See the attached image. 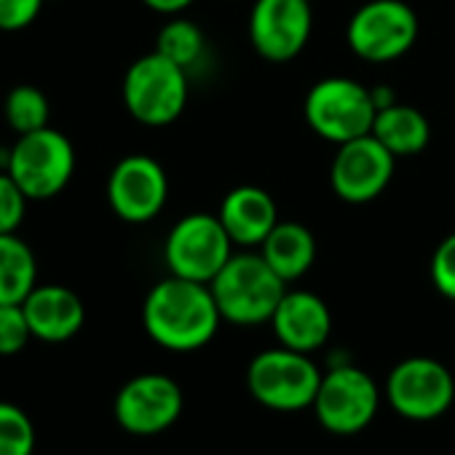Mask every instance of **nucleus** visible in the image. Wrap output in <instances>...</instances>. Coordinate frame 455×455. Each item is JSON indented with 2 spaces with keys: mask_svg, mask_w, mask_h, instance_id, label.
Returning a JSON list of instances; mask_svg holds the SVG:
<instances>
[{
  "mask_svg": "<svg viewBox=\"0 0 455 455\" xmlns=\"http://www.w3.org/2000/svg\"><path fill=\"white\" fill-rule=\"evenodd\" d=\"M28 193L4 169L0 172V234H17L28 214Z\"/></svg>",
  "mask_w": 455,
  "mask_h": 455,
  "instance_id": "nucleus-24",
  "label": "nucleus"
},
{
  "mask_svg": "<svg viewBox=\"0 0 455 455\" xmlns=\"http://www.w3.org/2000/svg\"><path fill=\"white\" fill-rule=\"evenodd\" d=\"M204 49H206V38L201 28L190 20H177V17L161 28L158 41H156V52L185 70L193 68L204 57Z\"/></svg>",
  "mask_w": 455,
  "mask_h": 455,
  "instance_id": "nucleus-21",
  "label": "nucleus"
},
{
  "mask_svg": "<svg viewBox=\"0 0 455 455\" xmlns=\"http://www.w3.org/2000/svg\"><path fill=\"white\" fill-rule=\"evenodd\" d=\"M4 116H6V124L17 132V137L38 132L49 126V100L38 86H30V84L14 86L6 94Z\"/></svg>",
  "mask_w": 455,
  "mask_h": 455,
  "instance_id": "nucleus-22",
  "label": "nucleus"
},
{
  "mask_svg": "<svg viewBox=\"0 0 455 455\" xmlns=\"http://www.w3.org/2000/svg\"><path fill=\"white\" fill-rule=\"evenodd\" d=\"M234 258V242L217 214H185L166 236L164 260L172 276L209 284Z\"/></svg>",
  "mask_w": 455,
  "mask_h": 455,
  "instance_id": "nucleus-7",
  "label": "nucleus"
},
{
  "mask_svg": "<svg viewBox=\"0 0 455 455\" xmlns=\"http://www.w3.org/2000/svg\"><path fill=\"white\" fill-rule=\"evenodd\" d=\"M386 399L407 420H436L455 402V378L431 356H407L388 372Z\"/></svg>",
  "mask_w": 455,
  "mask_h": 455,
  "instance_id": "nucleus-9",
  "label": "nucleus"
},
{
  "mask_svg": "<svg viewBox=\"0 0 455 455\" xmlns=\"http://www.w3.org/2000/svg\"><path fill=\"white\" fill-rule=\"evenodd\" d=\"M33 338L65 343L76 338L86 322L84 300L62 284H38L22 303Z\"/></svg>",
  "mask_w": 455,
  "mask_h": 455,
  "instance_id": "nucleus-16",
  "label": "nucleus"
},
{
  "mask_svg": "<svg viewBox=\"0 0 455 455\" xmlns=\"http://www.w3.org/2000/svg\"><path fill=\"white\" fill-rule=\"evenodd\" d=\"M222 322L255 327L271 322L287 292V282L263 260V255H234L209 282Z\"/></svg>",
  "mask_w": 455,
  "mask_h": 455,
  "instance_id": "nucleus-2",
  "label": "nucleus"
},
{
  "mask_svg": "<svg viewBox=\"0 0 455 455\" xmlns=\"http://www.w3.org/2000/svg\"><path fill=\"white\" fill-rule=\"evenodd\" d=\"M308 126L327 142L343 145L372 132L375 102L372 92L351 78H324L311 86L303 105Z\"/></svg>",
  "mask_w": 455,
  "mask_h": 455,
  "instance_id": "nucleus-6",
  "label": "nucleus"
},
{
  "mask_svg": "<svg viewBox=\"0 0 455 455\" xmlns=\"http://www.w3.org/2000/svg\"><path fill=\"white\" fill-rule=\"evenodd\" d=\"M370 92H372L375 110H383V108H388V105H394V102H396L388 86H375V89H370Z\"/></svg>",
  "mask_w": 455,
  "mask_h": 455,
  "instance_id": "nucleus-29",
  "label": "nucleus"
},
{
  "mask_svg": "<svg viewBox=\"0 0 455 455\" xmlns=\"http://www.w3.org/2000/svg\"><path fill=\"white\" fill-rule=\"evenodd\" d=\"M38 287V260L25 239L0 234V306L25 303Z\"/></svg>",
  "mask_w": 455,
  "mask_h": 455,
  "instance_id": "nucleus-20",
  "label": "nucleus"
},
{
  "mask_svg": "<svg viewBox=\"0 0 455 455\" xmlns=\"http://www.w3.org/2000/svg\"><path fill=\"white\" fill-rule=\"evenodd\" d=\"M124 105L145 126L177 121L188 105V70L153 52L140 57L124 76Z\"/></svg>",
  "mask_w": 455,
  "mask_h": 455,
  "instance_id": "nucleus-5",
  "label": "nucleus"
},
{
  "mask_svg": "<svg viewBox=\"0 0 455 455\" xmlns=\"http://www.w3.org/2000/svg\"><path fill=\"white\" fill-rule=\"evenodd\" d=\"M322 370L311 354L292 348H268L260 351L247 367V388L252 399L276 412H298L314 407Z\"/></svg>",
  "mask_w": 455,
  "mask_h": 455,
  "instance_id": "nucleus-3",
  "label": "nucleus"
},
{
  "mask_svg": "<svg viewBox=\"0 0 455 455\" xmlns=\"http://www.w3.org/2000/svg\"><path fill=\"white\" fill-rule=\"evenodd\" d=\"M431 282L436 292L447 300H455V234L439 242L431 258Z\"/></svg>",
  "mask_w": 455,
  "mask_h": 455,
  "instance_id": "nucleus-26",
  "label": "nucleus"
},
{
  "mask_svg": "<svg viewBox=\"0 0 455 455\" xmlns=\"http://www.w3.org/2000/svg\"><path fill=\"white\" fill-rule=\"evenodd\" d=\"M169 196V180L164 166L142 153L121 158L108 180L110 209L132 225L150 222L161 214Z\"/></svg>",
  "mask_w": 455,
  "mask_h": 455,
  "instance_id": "nucleus-14",
  "label": "nucleus"
},
{
  "mask_svg": "<svg viewBox=\"0 0 455 455\" xmlns=\"http://www.w3.org/2000/svg\"><path fill=\"white\" fill-rule=\"evenodd\" d=\"M370 134L396 158H407V156H418L426 150L431 140V126L418 108L394 102L378 110Z\"/></svg>",
  "mask_w": 455,
  "mask_h": 455,
  "instance_id": "nucleus-19",
  "label": "nucleus"
},
{
  "mask_svg": "<svg viewBox=\"0 0 455 455\" xmlns=\"http://www.w3.org/2000/svg\"><path fill=\"white\" fill-rule=\"evenodd\" d=\"M222 316L212 287L182 276L158 282L142 303V324L153 343L166 351H198L220 327Z\"/></svg>",
  "mask_w": 455,
  "mask_h": 455,
  "instance_id": "nucleus-1",
  "label": "nucleus"
},
{
  "mask_svg": "<svg viewBox=\"0 0 455 455\" xmlns=\"http://www.w3.org/2000/svg\"><path fill=\"white\" fill-rule=\"evenodd\" d=\"M260 255L284 282H295L311 271L316 260V242L306 225L279 220L268 239L260 244Z\"/></svg>",
  "mask_w": 455,
  "mask_h": 455,
  "instance_id": "nucleus-18",
  "label": "nucleus"
},
{
  "mask_svg": "<svg viewBox=\"0 0 455 455\" xmlns=\"http://www.w3.org/2000/svg\"><path fill=\"white\" fill-rule=\"evenodd\" d=\"M348 46L364 62H394L418 38V17L404 0H370L348 22Z\"/></svg>",
  "mask_w": 455,
  "mask_h": 455,
  "instance_id": "nucleus-10",
  "label": "nucleus"
},
{
  "mask_svg": "<svg viewBox=\"0 0 455 455\" xmlns=\"http://www.w3.org/2000/svg\"><path fill=\"white\" fill-rule=\"evenodd\" d=\"M220 222L239 247H260L279 222L276 201L258 185H239L220 204Z\"/></svg>",
  "mask_w": 455,
  "mask_h": 455,
  "instance_id": "nucleus-17",
  "label": "nucleus"
},
{
  "mask_svg": "<svg viewBox=\"0 0 455 455\" xmlns=\"http://www.w3.org/2000/svg\"><path fill=\"white\" fill-rule=\"evenodd\" d=\"M271 327L279 346L314 354L330 340L332 314L319 295L306 290H295V292L287 290L271 316Z\"/></svg>",
  "mask_w": 455,
  "mask_h": 455,
  "instance_id": "nucleus-15",
  "label": "nucleus"
},
{
  "mask_svg": "<svg viewBox=\"0 0 455 455\" xmlns=\"http://www.w3.org/2000/svg\"><path fill=\"white\" fill-rule=\"evenodd\" d=\"M396 156L388 153L372 134L343 142L338 145L330 169L332 190L346 204H367L388 188Z\"/></svg>",
  "mask_w": 455,
  "mask_h": 455,
  "instance_id": "nucleus-13",
  "label": "nucleus"
},
{
  "mask_svg": "<svg viewBox=\"0 0 455 455\" xmlns=\"http://www.w3.org/2000/svg\"><path fill=\"white\" fill-rule=\"evenodd\" d=\"M182 388L164 372H142L121 386L116 394V420L124 431L153 436L166 431L182 415Z\"/></svg>",
  "mask_w": 455,
  "mask_h": 455,
  "instance_id": "nucleus-11",
  "label": "nucleus"
},
{
  "mask_svg": "<svg viewBox=\"0 0 455 455\" xmlns=\"http://www.w3.org/2000/svg\"><path fill=\"white\" fill-rule=\"evenodd\" d=\"M314 30L311 0H258L250 14V41L268 62L295 60Z\"/></svg>",
  "mask_w": 455,
  "mask_h": 455,
  "instance_id": "nucleus-12",
  "label": "nucleus"
},
{
  "mask_svg": "<svg viewBox=\"0 0 455 455\" xmlns=\"http://www.w3.org/2000/svg\"><path fill=\"white\" fill-rule=\"evenodd\" d=\"M380 407V388L364 370L354 364H332L319 383L314 412L322 428L338 436L364 431Z\"/></svg>",
  "mask_w": 455,
  "mask_h": 455,
  "instance_id": "nucleus-8",
  "label": "nucleus"
},
{
  "mask_svg": "<svg viewBox=\"0 0 455 455\" xmlns=\"http://www.w3.org/2000/svg\"><path fill=\"white\" fill-rule=\"evenodd\" d=\"M142 4L158 14H169V17H177L180 12H185L190 4H196V0H142Z\"/></svg>",
  "mask_w": 455,
  "mask_h": 455,
  "instance_id": "nucleus-28",
  "label": "nucleus"
},
{
  "mask_svg": "<svg viewBox=\"0 0 455 455\" xmlns=\"http://www.w3.org/2000/svg\"><path fill=\"white\" fill-rule=\"evenodd\" d=\"M36 426L28 412L12 402H0V455H33Z\"/></svg>",
  "mask_w": 455,
  "mask_h": 455,
  "instance_id": "nucleus-23",
  "label": "nucleus"
},
{
  "mask_svg": "<svg viewBox=\"0 0 455 455\" xmlns=\"http://www.w3.org/2000/svg\"><path fill=\"white\" fill-rule=\"evenodd\" d=\"M6 172L30 201H49L68 188L76 172L73 142L52 126L20 134L14 148L6 153Z\"/></svg>",
  "mask_w": 455,
  "mask_h": 455,
  "instance_id": "nucleus-4",
  "label": "nucleus"
},
{
  "mask_svg": "<svg viewBox=\"0 0 455 455\" xmlns=\"http://www.w3.org/2000/svg\"><path fill=\"white\" fill-rule=\"evenodd\" d=\"M4 169H6V158H4V156H0V172H4Z\"/></svg>",
  "mask_w": 455,
  "mask_h": 455,
  "instance_id": "nucleus-30",
  "label": "nucleus"
},
{
  "mask_svg": "<svg viewBox=\"0 0 455 455\" xmlns=\"http://www.w3.org/2000/svg\"><path fill=\"white\" fill-rule=\"evenodd\" d=\"M46 0H0V30L4 33H20L30 28Z\"/></svg>",
  "mask_w": 455,
  "mask_h": 455,
  "instance_id": "nucleus-27",
  "label": "nucleus"
},
{
  "mask_svg": "<svg viewBox=\"0 0 455 455\" xmlns=\"http://www.w3.org/2000/svg\"><path fill=\"white\" fill-rule=\"evenodd\" d=\"M30 338H33V330H30L22 303L0 306V356L20 354Z\"/></svg>",
  "mask_w": 455,
  "mask_h": 455,
  "instance_id": "nucleus-25",
  "label": "nucleus"
}]
</instances>
